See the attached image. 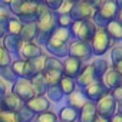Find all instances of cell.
Here are the masks:
<instances>
[{"mask_svg":"<svg viewBox=\"0 0 122 122\" xmlns=\"http://www.w3.org/2000/svg\"><path fill=\"white\" fill-rule=\"evenodd\" d=\"M15 115H16V122H33L35 118H36V115H35L29 108H26L25 105H23Z\"/></svg>","mask_w":122,"mask_h":122,"instance_id":"f1b7e54d","label":"cell"},{"mask_svg":"<svg viewBox=\"0 0 122 122\" xmlns=\"http://www.w3.org/2000/svg\"><path fill=\"white\" fill-rule=\"evenodd\" d=\"M71 2H73V3H76V2H79V0H71Z\"/></svg>","mask_w":122,"mask_h":122,"instance_id":"9f6ffc18","label":"cell"},{"mask_svg":"<svg viewBox=\"0 0 122 122\" xmlns=\"http://www.w3.org/2000/svg\"><path fill=\"white\" fill-rule=\"evenodd\" d=\"M59 88L62 91V93L65 96L71 95L72 92H75L78 89V85H76V79H72V78H68V76H63L59 82Z\"/></svg>","mask_w":122,"mask_h":122,"instance_id":"484cf974","label":"cell"},{"mask_svg":"<svg viewBox=\"0 0 122 122\" xmlns=\"http://www.w3.org/2000/svg\"><path fill=\"white\" fill-rule=\"evenodd\" d=\"M25 103L12 92L9 91L6 95H3L0 98V106H2V112H10V113H16Z\"/></svg>","mask_w":122,"mask_h":122,"instance_id":"4fadbf2b","label":"cell"},{"mask_svg":"<svg viewBox=\"0 0 122 122\" xmlns=\"http://www.w3.org/2000/svg\"><path fill=\"white\" fill-rule=\"evenodd\" d=\"M10 16H12V13H10L9 7L0 3V19H2V17H10Z\"/></svg>","mask_w":122,"mask_h":122,"instance_id":"ee69618b","label":"cell"},{"mask_svg":"<svg viewBox=\"0 0 122 122\" xmlns=\"http://www.w3.org/2000/svg\"><path fill=\"white\" fill-rule=\"evenodd\" d=\"M116 112L122 115V101H119V102L116 103Z\"/></svg>","mask_w":122,"mask_h":122,"instance_id":"681fc988","label":"cell"},{"mask_svg":"<svg viewBox=\"0 0 122 122\" xmlns=\"http://www.w3.org/2000/svg\"><path fill=\"white\" fill-rule=\"evenodd\" d=\"M12 69L16 75L17 79H26V81H32L35 76H37V72L35 71L33 65L30 63V60H15L12 62Z\"/></svg>","mask_w":122,"mask_h":122,"instance_id":"30bf717a","label":"cell"},{"mask_svg":"<svg viewBox=\"0 0 122 122\" xmlns=\"http://www.w3.org/2000/svg\"><path fill=\"white\" fill-rule=\"evenodd\" d=\"M23 40L20 36H13V35H6L3 39H2V46L9 52V53H15L17 55L20 47L23 46Z\"/></svg>","mask_w":122,"mask_h":122,"instance_id":"ffe728a7","label":"cell"},{"mask_svg":"<svg viewBox=\"0 0 122 122\" xmlns=\"http://www.w3.org/2000/svg\"><path fill=\"white\" fill-rule=\"evenodd\" d=\"M95 122H108V119H103V118H101V116H98Z\"/></svg>","mask_w":122,"mask_h":122,"instance_id":"db71d44e","label":"cell"},{"mask_svg":"<svg viewBox=\"0 0 122 122\" xmlns=\"http://www.w3.org/2000/svg\"><path fill=\"white\" fill-rule=\"evenodd\" d=\"M62 2H63V0H43L45 6L47 9H50L52 12H57L59 7H60V5H62Z\"/></svg>","mask_w":122,"mask_h":122,"instance_id":"ab89813d","label":"cell"},{"mask_svg":"<svg viewBox=\"0 0 122 122\" xmlns=\"http://www.w3.org/2000/svg\"><path fill=\"white\" fill-rule=\"evenodd\" d=\"M7 27H9V17H2L0 19V39H3L7 35Z\"/></svg>","mask_w":122,"mask_h":122,"instance_id":"60d3db41","label":"cell"},{"mask_svg":"<svg viewBox=\"0 0 122 122\" xmlns=\"http://www.w3.org/2000/svg\"><path fill=\"white\" fill-rule=\"evenodd\" d=\"M25 106L29 108L35 115H39V113L50 111V101L47 99L46 95H43V96H35L30 101H27L25 103Z\"/></svg>","mask_w":122,"mask_h":122,"instance_id":"2e32d148","label":"cell"},{"mask_svg":"<svg viewBox=\"0 0 122 122\" xmlns=\"http://www.w3.org/2000/svg\"><path fill=\"white\" fill-rule=\"evenodd\" d=\"M95 105H96L98 116H101L103 119H109L113 113H116V101L113 99L111 92L103 95L98 102H95Z\"/></svg>","mask_w":122,"mask_h":122,"instance_id":"ba28073f","label":"cell"},{"mask_svg":"<svg viewBox=\"0 0 122 122\" xmlns=\"http://www.w3.org/2000/svg\"><path fill=\"white\" fill-rule=\"evenodd\" d=\"M106 33L111 36V39L113 42H121L122 40V25L118 20H112L106 27H105Z\"/></svg>","mask_w":122,"mask_h":122,"instance_id":"d4e9b609","label":"cell"},{"mask_svg":"<svg viewBox=\"0 0 122 122\" xmlns=\"http://www.w3.org/2000/svg\"><path fill=\"white\" fill-rule=\"evenodd\" d=\"M116 20L122 25V10H119V13H118V17H116Z\"/></svg>","mask_w":122,"mask_h":122,"instance_id":"816d5d0a","label":"cell"},{"mask_svg":"<svg viewBox=\"0 0 122 122\" xmlns=\"http://www.w3.org/2000/svg\"><path fill=\"white\" fill-rule=\"evenodd\" d=\"M42 5H43V3H42ZM42 5H40V3H33V2L23 0V3H22L20 7L17 9V12L15 13V16H16L22 23L36 22V20L39 19V16H40Z\"/></svg>","mask_w":122,"mask_h":122,"instance_id":"8992f818","label":"cell"},{"mask_svg":"<svg viewBox=\"0 0 122 122\" xmlns=\"http://www.w3.org/2000/svg\"><path fill=\"white\" fill-rule=\"evenodd\" d=\"M91 65H92V68H93V71H95V73H96L98 81H101V78H102V76L105 75V72L109 69V63L106 62V59H102V57H96Z\"/></svg>","mask_w":122,"mask_h":122,"instance_id":"4316f807","label":"cell"},{"mask_svg":"<svg viewBox=\"0 0 122 122\" xmlns=\"http://www.w3.org/2000/svg\"><path fill=\"white\" fill-rule=\"evenodd\" d=\"M108 122H122V115L121 113H113L109 119H108Z\"/></svg>","mask_w":122,"mask_h":122,"instance_id":"7dc6e473","label":"cell"},{"mask_svg":"<svg viewBox=\"0 0 122 122\" xmlns=\"http://www.w3.org/2000/svg\"><path fill=\"white\" fill-rule=\"evenodd\" d=\"M112 68H113L119 75H122V60H121V62H118V63H115V65H112Z\"/></svg>","mask_w":122,"mask_h":122,"instance_id":"c3c4849f","label":"cell"},{"mask_svg":"<svg viewBox=\"0 0 122 122\" xmlns=\"http://www.w3.org/2000/svg\"><path fill=\"white\" fill-rule=\"evenodd\" d=\"M40 75H42V78H43V81L46 82L47 86L59 85L60 79L63 78V72H62V71H50V69H46V71H43Z\"/></svg>","mask_w":122,"mask_h":122,"instance_id":"603a6c76","label":"cell"},{"mask_svg":"<svg viewBox=\"0 0 122 122\" xmlns=\"http://www.w3.org/2000/svg\"><path fill=\"white\" fill-rule=\"evenodd\" d=\"M12 65V56L10 53L2 46L0 43V68H5V66H10Z\"/></svg>","mask_w":122,"mask_h":122,"instance_id":"d590c367","label":"cell"},{"mask_svg":"<svg viewBox=\"0 0 122 122\" xmlns=\"http://www.w3.org/2000/svg\"><path fill=\"white\" fill-rule=\"evenodd\" d=\"M56 22H57V27H62V29H71V26L73 25V19L71 17L69 13H66V15H57L56 13Z\"/></svg>","mask_w":122,"mask_h":122,"instance_id":"836d02e7","label":"cell"},{"mask_svg":"<svg viewBox=\"0 0 122 122\" xmlns=\"http://www.w3.org/2000/svg\"><path fill=\"white\" fill-rule=\"evenodd\" d=\"M12 92H13L23 103H26L27 101H30L32 98L36 96L35 89H33V86H32V82H30V81H26V79H17V81L12 85Z\"/></svg>","mask_w":122,"mask_h":122,"instance_id":"9c48e42d","label":"cell"},{"mask_svg":"<svg viewBox=\"0 0 122 122\" xmlns=\"http://www.w3.org/2000/svg\"><path fill=\"white\" fill-rule=\"evenodd\" d=\"M101 82L105 85V88L109 91V92H112L113 89H116V88H119L121 85H122V75H119L112 66H109V69L105 72V75L101 78Z\"/></svg>","mask_w":122,"mask_h":122,"instance_id":"e0dca14e","label":"cell"},{"mask_svg":"<svg viewBox=\"0 0 122 122\" xmlns=\"http://www.w3.org/2000/svg\"><path fill=\"white\" fill-rule=\"evenodd\" d=\"M71 32L69 29H62L57 27L52 36L49 37V40L46 42V49L49 53H52L55 57L60 59V57H68L69 55V43H71Z\"/></svg>","mask_w":122,"mask_h":122,"instance_id":"7a4b0ae2","label":"cell"},{"mask_svg":"<svg viewBox=\"0 0 122 122\" xmlns=\"http://www.w3.org/2000/svg\"><path fill=\"white\" fill-rule=\"evenodd\" d=\"M9 92V83H6L2 78H0V98Z\"/></svg>","mask_w":122,"mask_h":122,"instance_id":"f6af8a7d","label":"cell"},{"mask_svg":"<svg viewBox=\"0 0 122 122\" xmlns=\"http://www.w3.org/2000/svg\"><path fill=\"white\" fill-rule=\"evenodd\" d=\"M89 43H91V47H92V53L96 57H101L102 55H105L108 50H111L113 47V40L106 33V30L102 29V27H98L95 36L92 37V40Z\"/></svg>","mask_w":122,"mask_h":122,"instance_id":"5b68a950","label":"cell"},{"mask_svg":"<svg viewBox=\"0 0 122 122\" xmlns=\"http://www.w3.org/2000/svg\"><path fill=\"white\" fill-rule=\"evenodd\" d=\"M72 57L79 59L81 62H88V60L93 56L92 47L89 42H82V40H71L69 43V55Z\"/></svg>","mask_w":122,"mask_h":122,"instance_id":"52a82bcc","label":"cell"},{"mask_svg":"<svg viewBox=\"0 0 122 122\" xmlns=\"http://www.w3.org/2000/svg\"><path fill=\"white\" fill-rule=\"evenodd\" d=\"M111 95L113 96V99L116 101V103H118L119 101H122V85H121L119 88H116V89H113V91L111 92Z\"/></svg>","mask_w":122,"mask_h":122,"instance_id":"7bdbcfd3","label":"cell"},{"mask_svg":"<svg viewBox=\"0 0 122 122\" xmlns=\"http://www.w3.org/2000/svg\"><path fill=\"white\" fill-rule=\"evenodd\" d=\"M72 7H73V2H71V0H63L62 5H60V7H59V10H57L56 13H57V15H66V13H71Z\"/></svg>","mask_w":122,"mask_h":122,"instance_id":"f35d334b","label":"cell"},{"mask_svg":"<svg viewBox=\"0 0 122 122\" xmlns=\"http://www.w3.org/2000/svg\"><path fill=\"white\" fill-rule=\"evenodd\" d=\"M46 96L50 102H60L63 99V93L60 91L59 85H55V86H47V91H46Z\"/></svg>","mask_w":122,"mask_h":122,"instance_id":"4dcf8cb0","label":"cell"},{"mask_svg":"<svg viewBox=\"0 0 122 122\" xmlns=\"http://www.w3.org/2000/svg\"><path fill=\"white\" fill-rule=\"evenodd\" d=\"M86 101H91V102H98L103 95L109 93V91L105 88V85L101 82V81H95L92 82L91 85H88L86 88L82 89Z\"/></svg>","mask_w":122,"mask_h":122,"instance_id":"7c38bea8","label":"cell"},{"mask_svg":"<svg viewBox=\"0 0 122 122\" xmlns=\"http://www.w3.org/2000/svg\"><path fill=\"white\" fill-rule=\"evenodd\" d=\"M96 118H98V112H96L95 102L86 101V103L79 109L78 122H95Z\"/></svg>","mask_w":122,"mask_h":122,"instance_id":"d6986e66","label":"cell"},{"mask_svg":"<svg viewBox=\"0 0 122 122\" xmlns=\"http://www.w3.org/2000/svg\"><path fill=\"white\" fill-rule=\"evenodd\" d=\"M36 26H37V37L35 42L37 45H46L52 33L57 29V22H56V13L47 9L45 3L42 5V12L39 19L36 20Z\"/></svg>","mask_w":122,"mask_h":122,"instance_id":"6da1fadb","label":"cell"},{"mask_svg":"<svg viewBox=\"0 0 122 122\" xmlns=\"http://www.w3.org/2000/svg\"><path fill=\"white\" fill-rule=\"evenodd\" d=\"M66 101H68V105L72 106V108L76 109V111H79V109L86 103V98H85L83 92L79 91V89H76L75 92H72L71 95H68V96H66Z\"/></svg>","mask_w":122,"mask_h":122,"instance_id":"7402d4cb","label":"cell"},{"mask_svg":"<svg viewBox=\"0 0 122 122\" xmlns=\"http://www.w3.org/2000/svg\"><path fill=\"white\" fill-rule=\"evenodd\" d=\"M33 122H57V115L52 111H47V112L36 115Z\"/></svg>","mask_w":122,"mask_h":122,"instance_id":"e575fe53","label":"cell"},{"mask_svg":"<svg viewBox=\"0 0 122 122\" xmlns=\"http://www.w3.org/2000/svg\"><path fill=\"white\" fill-rule=\"evenodd\" d=\"M82 68H83V65H82V62H81L79 59L72 57V56H68V57H65V60H63L62 72H63V76L76 79L78 75L81 73Z\"/></svg>","mask_w":122,"mask_h":122,"instance_id":"9a60e30c","label":"cell"},{"mask_svg":"<svg viewBox=\"0 0 122 122\" xmlns=\"http://www.w3.org/2000/svg\"><path fill=\"white\" fill-rule=\"evenodd\" d=\"M95 7H92L91 5L88 3H83V2H76L73 3V7L71 10V17L73 19V22H82V20H92L93 19V15H95Z\"/></svg>","mask_w":122,"mask_h":122,"instance_id":"8fae6325","label":"cell"},{"mask_svg":"<svg viewBox=\"0 0 122 122\" xmlns=\"http://www.w3.org/2000/svg\"><path fill=\"white\" fill-rule=\"evenodd\" d=\"M98 27L92 20H82V22H73L71 26V37L72 40H82V42H91L95 36Z\"/></svg>","mask_w":122,"mask_h":122,"instance_id":"277c9868","label":"cell"},{"mask_svg":"<svg viewBox=\"0 0 122 122\" xmlns=\"http://www.w3.org/2000/svg\"><path fill=\"white\" fill-rule=\"evenodd\" d=\"M119 13V9L115 3V0H102L99 7L95 10L92 22L96 25V27L105 29L112 20H116Z\"/></svg>","mask_w":122,"mask_h":122,"instance_id":"3957f363","label":"cell"},{"mask_svg":"<svg viewBox=\"0 0 122 122\" xmlns=\"http://www.w3.org/2000/svg\"><path fill=\"white\" fill-rule=\"evenodd\" d=\"M95 81H98V78H96V73H95L92 65H83L81 73H79L78 78H76V85H78V88L83 89V88H86L88 85H91V83L95 82Z\"/></svg>","mask_w":122,"mask_h":122,"instance_id":"ac0fdd59","label":"cell"},{"mask_svg":"<svg viewBox=\"0 0 122 122\" xmlns=\"http://www.w3.org/2000/svg\"><path fill=\"white\" fill-rule=\"evenodd\" d=\"M42 55H43V50L40 45H37L36 42H27V43H23V46L20 47L17 57L20 60H32Z\"/></svg>","mask_w":122,"mask_h":122,"instance_id":"5bb4252c","label":"cell"},{"mask_svg":"<svg viewBox=\"0 0 122 122\" xmlns=\"http://www.w3.org/2000/svg\"><path fill=\"white\" fill-rule=\"evenodd\" d=\"M57 122H62V121H59V119H57Z\"/></svg>","mask_w":122,"mask_h":122,"instance_id":"680465c9","label":"cell"},{"mask_svg":"<svg viewBox=\"0 0 122 122\" xmlns=\"http://www.w3.org/2000/svg\"><path fill=\"white\" fill-rule=\"evenodd\" d=\"M30 82H32V86H33V89H35V93H36V96H43V95H46L47 85H46V82L43 81L42 75H37V76H35V78H33Z\"/></svg>","mask_w":122,"mask_h":122,"instance_id":"83f0119b","label":"cell"},{"mask_svg":"<svg viewBox=\"0 0 122 122\" xmlns=\"http://www.w3.org/2000/svg\"><path fill=\"white\" fill-rule=\"evenodd\" d=\"M20 37H22V40H23L25 43H27V42H35L36 37H37V26H36V22L23 23Z\"/></svg>","mask_w":122,"mask_h":122,"instance_id":"44dd1931","label":"cell"},{"mask_svg":"<svg viewBox=\"0 0 122 122\" xmlns=\"http://www.w3.org/2000/svg\"><path fill=\"white\" fill-rule=\"evenodd\" d=\"M81 2H83V3H88V5H91L92 7L98 9V7H99V5L102 3V0H81Z\"/></svg>","mask_w":122,"mask_h":122,"instance_id":"bcb514c9","label":"cell"},{"mask_svg":"<svg viewBox=\"0 0 122 122\" xmlns=\"http://www.w3.org/2000/svg\"><path fill=\"white\" fill-rule=\"evenodd\" d=\"M111 60H112V65L122 60V46L121 45H113V47L111 49Z\"/></svg>","mask_w":122,"mask_h":122,"instance_id":"74e56055","label":"cell"},{"mask_svg":"<svg viewBox=\"0 0 122 122\" xmlns=\"http://www.w3.org/2000/svg\"><path fill=\"white\" fill-rule=\"evenodd\" d=\"M22 27H23V23L16 17V16H12L9 17V27H7V35H13V36H20L22 33Z\"/></svg>","mask_w":122,"mask_h":122,"instance_id":"f546056e","label":"cell"},{"mask_svg":"<svg viewBox=\"0 0 122 122\" xmlns=\"http://www.w3.org/2000/svg\"><path fill=\"white\" fill-rule=\"evenodd\" d=\"M0 78H2L6 83H9V85H13V83L17 81V78H16V75H15V72H13L12 66L0 68Z\"/></svg>","mask_w":122,"mask_h":122,"instance_id":"d6a6232c","label":"cell"},{"mask_svg":"<svg viewBox=\"0 0 122 122\" xmlns=\"http://www.w3.org/2000/svg\"><path fill=\"white\" fill-rule=\"evenodd\" d=\"M63 62L60 59L55 57V56H47L46 55V60H45V71L50 69V71H62Z\"/></svg>","mask_w":122,"mask_h":122,"instance_id":"1f68e13d","label":"cell"},{"mask_svg":"<svg viewBox=\"0 0 122 122\" xmlns=\"http://www.w3.org/2000/svg\"><path fill=\"white\" fill-rule=\"evenodd\" d=\"M0 122H16V115L10 112H0Z\"/></svg>","mask_w":122,"mask_h":122,"instance_id":"b9f144b4","label":"cell"},{"mask_svg":"<svg viewBox=\"0 0 122 122\" xmlns=\"http://www.w3.org/2000/svg\"><path fill=\"white\" fill-rule=\"evenodd\" d=\"M0 40H2V39H0Z\"/></svg>","mask_w":122,"mask_h":122,"instance_id":"91938a15","label":"cell"},{"mask_svg":"<svg viewBox=\"0 0 122 122\" xmlns=\"http://www.w3.org/2000/svg\"><path fill=\"white\" fill-rule=\"evenodd\" d=\"M27 2H33V3H43V0H27Z\"/></svg>","mask_w":122,"mask_h":122,"instance_id":"11a10c76","label":"cell"},{"mask_svg":"<svg viewBox=\"0 0 122 122\" xmlns=\"http://www.w3.org/2000/svg\"><path fill=\"white\" fill-rule=\"evenodd\" d=\"M12 2H13V0H0V3H2V5H5V6H9Z\"/></svg>","mask_w":122,"mask_h":122,"instance_id":"f907efd6","label":"cell"},{"mask_svg":"<svg viewBox=\"0 0 122 122\" xmlns=\"http://www.w3.org/2000/svg\"><path fill=\"white\" fill-rule=\"evenodd\" d=\"M45 60H46V55H45V53H43L42 56H39V57L30 60V63L33 65V68H35V71L37 72V75H40V73L45 71Z\"/></svg>","mask_w":122,"mask_h":122,"instance_id":"8d00e7d4","label":"cell"},{"mask_svg":"<svg viewBox=\"0 0 122 122\" xmlns=\"http://www.w3.org/2000/svg\"><path fill=\"white\" fill-rule=\"evenodd\" d=\"M0 112H2V106H0Z\"/></svg>","mask_w":122,"mask_h":122,"instance_id":"6f0895ef","label":"cell"},{"mask_svg":"<svg viewBox=\"0 0 122 122\" xmlns=\"http://www.w3.org/2000/svg\"><path fill=\"white\" fill-rule=\"evenodd\" d=\"M115 3H116L118 9H119V10H122V0H115Z\"/></svg>","mask_w":122,"mask_h":122,"instance_id":"f5cc1de1","label":"cell"},{"mask_svg":"<svg viewBox=\"0 0 122 122\" xmlns=\"http://www.w3.org/2000/svg\"><path fill=\"white\" fill-rule=\"evenodd\" d=\"M78 116H79V111H76L72 106L66 105V106H63L62 109L59 111L57 119L62 121V122H76L78 121Z\"/></svg>","mask_w":122,"mask_h":122,"instance_id":"cb8c5ba5","label":"cell"}]
</instances>
